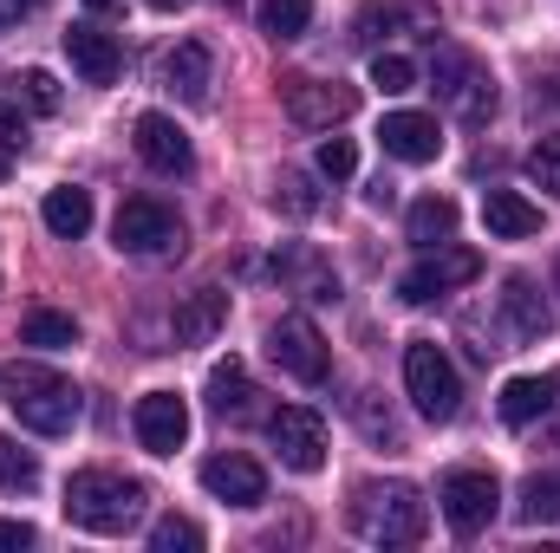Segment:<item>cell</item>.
<instances>
[{"label":"cell","mask_w":560,"mask_h":553,"mask_svg":"<svg viewBox=\"0 0 560 553\" xmlns=\"http://www.w3.org/2000/svg\"><path fill=\"white\" fill-rule=\"evenodd\" d=\"M143 515V482L112 469H79L66 482V521L85 534H131Z\"/></svg>","instance_id":"obj_1"},{"label":"cell","mask_w":560,"mask_h":553,"mask_svg":"<svg viewBox=\"0 0 560 553\" xmlns=\"http://www.w3.org/2000/svg\"><path fill=\"white\" fill-rule=\"evenodd\" d=\"M0 391H7V411L20 416L33 436H66L72 423H79V391L59 378V372H46V365H7L0 372Z\"/></svg>","instance_id":"obj_2"},{"label":"cell","mask_w":560,"mask_h":553,"mask_svg":"<svg viewBox=\"0 0 560 553\" xmlns=\"http://www.w3.org/2000/svg\"><path fill=\"white\" fill-rule=\"evenodd\" d=\"M352 528L378 548H411L430 528V508H423V495L411 482H365L352 495Z\"/></svg>","instance_id":"obj_3"},{"label":"cell","mask_w":560,"mask_h":553,"mask_svg":"<svg viewBox=\"0 0 560 553\" xmlns=\"http://www.w3.org/2000/svg\"><path fill=\"white\" fill-rule=\"evenodd\" d=\"M430 92L450 105V118H463V125H489L495 118V79L482 72V59L476 52H463V46H436V59H430Z\"/></svg>","instance_id":"obj_4"},{"label":"cell","mask_w":560,"mask_h":553,"mask_svg":"<svg viewBox=\"0 0 560 553\" xmlns=\"http://www.w3.org/2000/svg\"><path fill=\"white\" fill-rule=\"evenodd\" d=\"M405 391H411V404H418L430 423H450V416L463 411V378H456V365L443 358V345H430V339H418V345L405 352Z\"/></svg>","instance_id":"obj_5"},{"label":"cell","mask_w":560,"mask_h":553,"mask_svg":"<svg viewBox=\"0 0 560 553\" xmlns=\"http://www.w3.org/2000/svg\"><path fill=\"white\" fill-rule=\"evenodd\" d=\"M436 508H443L450 534L476 541V534L495 521V508H502V482H495L489 469H450L443 489H436Z\"/></svg>","instance_id":"obj_6"},{"label":"cell","mask_w":560,"mask_h":553,"mask_svg":"<svg viewBox=\"0 0 560 553\" xmlns=\"http://www.w3.org/2000/svg\"><path fill=\"white\" fill-rule=\"evenodd\" d=\"M268 352H275L280 372L300 378V385H326V372H332V345H326V332L306 313H287V319L268 326Z\"/></svg>","instance_id":"obj_7"},{"label":"cell","mask_w":560,"mask_h":553,"mask_svg":"<svg viewBox=\"0 0 560 553\" xmlns=\"http://www.w3.org/2000/svg\"><path fill=\"white\" fill-rule=\"evenodd\" d=\"M268 436H275L280 462H287L293 475H319V469H326V423H319V411L280 404V411L268 416Z\"/></svg>","instance_id":"obj_8"},{"label":"cell","mask_w":560,"mask_h":553,"mask_svg":"<svg viewBox=\"0 0 560 553\" xmlns=\"http://www.w3.org/2000/svg\"><path fill=\"white\" fill-rule=\"evenodd\" d=\"M112 235H118L125 255H170V248L183 242V222H176L156 196H131V202H118Z\"/></svg>","instance_id":"obj_9"},{"label":"cell","mask_w":560,"mask_h":553,"mask_svg":"<svg viewBox=\"0 0 560 553\" xmlns=\"http://www.w3.org/2000/svg\"><path fill=\"white\" fill-rule=\"evenodd\" d=\"M280 98H287V118L293 125H306V131H332L339 118H352L359 111V92L352 85H326V79H287L280 85Z\"/></svg>","instance_id":"obj_10"},{"label":"cell","mask_w":560,"mask_h":553,"mask_svg":"<svg viewBox=\"0 0 560 553\" xmlns=\"http://www.w3.org/2000/svg\"><path fill=\"white\" fill-rule=\"evenodd\" d=\"M476 274H482V255H476V248H436L430 261H418L411 274L398 280V293H405L411 306H430L436 293H450V286H469Z\"/></svg>","instance_id":"obj_11"},{"label":"cell","mask_w":560,"mask_h":553,"mask_svg":"<svg viewBox=\"0 0 560 553\" xmlns=\"http://www.w3.org/2000/svg\"><path fill=\"white\" fill-rule=\"evenodd\" d=\"M202 489H209L215 502H229V508H261V502H268V475H261V462L242 456V449L209 456V462H202Z\"/></svg>","instance_id":"obj_12"},{"label":"cell","mask_w":560,"mask_h":553,"mask_svg":"<svg viewBox=\"0 0 560 553\" xmlns=\"http://www.w3.org/2000/svg\"><path fill=\"white\" fill-rule=\"evenodd\" d=\"M398 26L436 39V7H430V0H365L359 20H352V39H359V46H378V39H392Z\"/></svg>","instance_id":"obj_13"},{"label":"cell","mask_w":560,"mask_h":553,"mask_svg":"<svg viewBox=\"0 0 560 553\" xmlns=\"http://www.w3.org/2000/svg\"><path fill=\"white\" fill-rule=\"evenodd\" d=\"M131 143H138V156L156 169V176H189V163H196L189 131H183L176 118H163V111H143L138 131H131Z\"/></svg>","instance_id":"obj_14"},{"label":"cell","mask_w":560,"mask_h":553,"mask_svg":"<svg viewBox=\"0 0 560 553\" xmlns=\"http://www.w3.org/2000/svg\"><path fill=\"white\" fill-rule=\"evenodd\" d=\"M131 423H138V443L150 456H176L183 436H189V404L176 391H150V398H138V416Z\"/></svg>","instance_id":"obj_15"},{"label":"cell","mask_w":560,"mask_h":553,"mask_svg":"<svg viewBox=\"0 0 560 553\" xmlns=\"http://www.w3.org/2000/svg\"><path fill=\"white\" fill-rule=\"evenodd\" d=\"M378 143H385V156H398V163H436V150H443V125H436L430 111H385Z\"/></svg>","instance_id":"obj_16"},{"label":"cell","mask_w":560,"mask_h":553,"mask_svg":"<svg viewBox=\"0 0 560 553\" xmlns=\"http://www.w3.org/2000/svg\"><path fill=\"white\" fill-rule=\"evenodd\" d=\"M66 59H72V72H79L85 85H112V79H118V39H112L105 26H92V20H79V26L66 33Z\"/></svg>","instance_id":"obj_17"},{"label":"cell","mask_w":560,"mask_h":553,"mask_svg":"<svg viewBox=\"0 0 560 553\" xmlns=\"http://www.w3.org/2000/svg\"><path fill=\"white\" fill-rule=\"evenodd\" d=\"M482 222H489V235H502V242L541 235V209H535L522 189H489V196H482Z\"/></svg>","instance_id":"obj_18"},{"label":"cell","mask_w":560,"mask_h":553,"mask_svg":"<svg viewBox=\"0 0 560 553\" xmlns=\"http://www.w3.org/2000/svg\"><path fill=\"white\" fill-rule=\"evenodd\" d=\"M222 326H229V293L222 286H202L176 306V345H209Z\"/></svg>","instance_id":"obj_19"},{"label":"cell","mask_w":560,"mask_h":553,"mask_svg":"<svg viewBox=\"0 0 560 553\" xmlns=\"http://www.w3.org/2000/svg\"><path fill=\"white\" fill-rule=\"evenodd\" d=\"M163 85H170L176 98L202 105V98H209V46H202V39L170 46V52H163Z\"/></svg>","instance_id":"obj_20"},{"label":"cell","mask_w":560,"mask_h":553,"mask_svg":"<svg viewBox=\"0 0 560 553\" xmlns=\"http://www.w3.org/2000/svg\"><path fill=\"white\" fill-rule=\"evenodd\" d=\"M39 222H46L59 242H79V235L92 228V189H72V183L46 189V202H39Z\"/></svg>","instance_id":"obj_21"},{"label":"cell","mask_w":560,"mask_h":553,"mask_svg":"<svg viewBox=\"0 0 560 553\" xmlns=\"http://www.w3.org/2000/svg\"><path fill=\"white\" fill-rule=\"evenodd\" d=\"M209 411L215 416H255V378H248V365L242 358H222L215 372H209Z\"/></svg>","instance_id":"obj_22"},{"label":"cell","mask_w":560,"mask_h":553,"mask_svg":"<svg viewBox=\"0 0 560 553\" xmlns=\"http://www.w3.org/2000/svg\"><path fill=\"white\" fill-rule=\"evenodd\" d=\"M555 391H560L555 378H509V385H502V423L528 430L535 416H548V411L560 404Z\"/></svg>","instance_id":"obj_23"},{"label":"cell","mask_w":560,"mask_h":553,"mask_svg":"<svg viewBox=\"0 0 560 553\" xmlns=\"http://www.w3.org/2000/svg\"><path fill=\"white\" fill-rule=\"evenodd\" d=\"M502 313H509L515 339H548V332H555V313L541 306V293H535V286H528L522 274L502 286Z\"/></svg>","instance_id":"obj_24"},{"label":"cell","mask_w":560,"mask_h":553,"mask_svg":"<svg viewBox=\"0 0 560 553\" xmlns=\"http://www.w3.org/2000/svg\"><path fill=\"white\" fill-rule=\"evenodd\" d=\"M275 274H287L306 299H339V274H332L313 248H287V255H275Z\"/></svg>","instance_id":"obj_25"},{"label":"cell","mask_w":560,"mask_h":553,"mask_svg":"<svg viewBox=\"0 0 560 553\" xmlns=\"http://www.w3.org/2000/svg\"><path fill=\"white\" fill-rule=\"evenodd\" d=\"M405 235H411L418 248H443V242L456 235V202H450V196H418L411 215H405Z\"/></svg>","instance_id":"obj_26"},{"label":"cell","mask_w":560,"mask_h":553,"mask_svg":"<svg viewBox=\"0 0 560 553\" xmlns=\"http://www.w3.org/2000/svg\"><path fill=\"white\" fill-rule=\"evenodd\" d=\"M20 345H39V352L79 345V319H72V313H52V306H39V313H26V319H20Z\"/></svg>","instance_id":"obj_27"},{"label":"cell","mask_w":560,"mask_h":553,"mask_svg":"<svg viewBox=\"0 0 560 553\" xmlns=\"http://www.w3.org/2000/svg\"><path fill=\"white\" fill-rule=\"evenodd\" d=\"M522 521L528 528H560V475H528L522 482Z\"/></svg>","instance_id":"obj_28"},{"label":"cell","mask_w":560,"mask_h":553,"mask_svg":"<svg viewBox=\"0 0 560 553\" xmlns=\"http://www.w3.org/2000/svg\"><path fill=\"white\" fill-rule=\"evenodd\" d=\"M313 26V0H261V33L268 39H300Z\"/></svg>","instance_id":"obj_29"},{"label":"cell","mask_w":560,"mask_h":553,"mask_svg":"<svg viewBox=\"0 0 560 553\" xmlns=\"http://www.w3.org/2000/svg\"><path fill=\"white\" fill-rule=\"evenodd\" d=\"M33 482H39L33 449H20L13 436H0V495H20V489H33Z\"/></svg>","instance_id":"obj_30"},{"label":"cell","mask_w":560,"mask_h":553,"mask_svg":"<svg viewBox=\"0 0 560 553\" xmlns=\"http://www.w3.org/2000/svg\"><path fill=\"white\" fill-rule=\"evenodd\" d=\"M150 548H156V553H196V548H202V528H196V521H183V515H163V521L150 528Z\"/></svg>","instance_id":"obj_31"},{"label":"cell","mask_w":560,"mask_h":553,"mask_svg":"<svg viewBox=\"0 0 560 553\" xmlns=\"http://www.w3.org/2000/svg\"><path fill=\"white\" fill-rule=\"evenodd\" d=\"M313 169H319L326 183H346V176L359 169V150H352V138H326V143H319V156H313Z\"/></svg>","instance_id":"obj_32"},{"label":"cell","mask_w":560,"mask_h":553,"mask_svg":"<svg viewBox=\"0 0 560 553\" xmlns=\"http://www.w3.org/2000/svg\"><path fill=\"white\" fill-rule=\"evenodd\" d=\"M372 85H378V92H411V85H418V66H411L405 52H378V59H372Z\"/></svg>","instance_id":"obj_33"},{"label":"cell","mask_w":560,"mask_h":553,"mask_svg":"<svg viewBox=\"0 0 560 553\" xmlns=\"http://www.w3.org/2000/svg\"><path fill=\"white\" fill-rule=\"evenodd\" d=\"M20 98H26V105H33L39 118H52V111H59V79L33 66V72H20Z\"/></svg>","instance_id":"obj_34"},{"label":"cell","mask_w":560,"mask_h":553,"mask_svg":"<svg viewBox=\"0 0 560 553\" xmlns=\"http://www.w3.org/2000/svg\"><path fill=\"white\" fill-rule=\"evenodd\" d=\"M528 176H535L541 189H555V196H560V138H541L535 150H528Z\"/></svg>","instance_id":"obj_35"},{"label":"cell","mask_w":560,"mask_h":553,"mask_svg":"<svg viewBox=\"0 0 560 553\" xmlns=\"http://www.w3.org/2000/svg\"><path fill=\"white\" fill-rule=\"evenodd\" d=\"M275 202L287 209V215H313V209H319V196H313V183H306V176H280Z\"/></svg>","instance_id":"obj_36"},{"label":"cell","mask_w":560,"mask_h":553,"mask_svg":"<svg viewBox=\"0 0 560 553\" xmlns=\"http://www.w3.org/2000/svg\"><path fill=\"white\" fill-rule=\"evenodd\" d=\"M20 143H26V118H20V105L0 98V150H20Z\"/></svg>","instance_id":"obj_37"},{"label":"cell","mask_w":560,"mask_h":553,"mask_svg":"<svg viewBox=\"0 0 560 553\" xmlns=\"http://www.w3.org/2000/svg\"><path fill=\"white\" fill-rule=\"evenodd\" d=\"M39 7H46V0H0V33H7V26H20V20H26V13H39Z\"/></svg>","instance_id":"obj_38"},{"label":"cell","mask_w":560,"mask_h":553,"mask_svg":"<svg viewBox=\"0 0 560 553\" xmlns=\"http://www.w3.org/2000/svg\"><path fill=\"white\" fill-rule=\"evenodd\" d=\"M0 548H33V528L26 521H0Z\"/></svg>","instance_id":"obj_39"},{"label":"cell","mask_w":560,"mask_h":553,"mask_svg":"<svg viewBox=\"0 0 560 553\" xmlns=\"http://www.w3.org/2000/svg\"><path fill=\"white\" fill-rule=\"evenodd\" d=\"M85 7H92V13H118L125 0H85Z\"/></svg>","instance_id":"obj_40"},{"label":"cell","mask_w":560,"mask_h":553,"mask_svg":"<svg viewBox=\"0 0 560 553\" xmlns=\"http://www.w3.org/2000/svg\"><path fill=\"white\" fill-rule=\"evenodd\" d=\"M143 7H156V13H176V7H189V0H143Z\"/></svg>","instance_id":"obj_41"},{"label":"cell","mask_w":560,"mask_h":553,"mask_svg":"<svg viewBox=\"0 0 560 553\" xmlns=\"http://www.w3.org/2000/svg\"><path fill=\"white\" fill-rule=\"evenodd\" d=\"M7 169H13V150H0V183H7Z\"/></svg>","instance_id":"obj_42"},{"label":"cell","mask_w":560,"mask_h":553,"mask_svg":"<svg viewBox=\"0 0 560 553\" xmlns=\"http://www.w3.org/2000/svg\"><path fill=\"white\" fill-rule=\"evenodd\" d=\"M541 92H548V98H555V105H560V72H555V85H541Z\"/></svg>","instance_id":"obj_43"},{"label":"cell","mask_w":560,"mask_h":553,"mask_svg":"<svg viewBox=\"0 0 560 553\" xmlns=\"http://www.w3.org/2000/svg\"><path fill=\"white\" fill-rule=\"evenodd\" d=\"M222 7H235V0H222Z\"/></svg>","instance_id":"obj_44"},{"label":"cell","mask_w":560,"mask_h":553,"mask_svg":"<svg viewBox=\"0 0 560 553\" xmlns=\"http://www.w3.org/2000/svg\"><path fill=\"white\" fill-rule=\"evenodd\" d=\"M555 286H560V274H555Z\"/></svg>","instance_id":"obj_45"}]
</instances>
